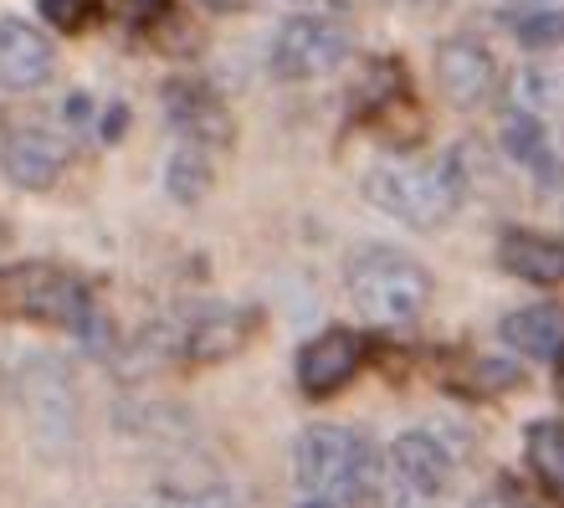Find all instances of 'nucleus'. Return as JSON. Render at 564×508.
I'll return each mask as SVG.
<instances>
[{"label": "nucleus", "instance_id": "f257e3e1", "mask_svg": "<svg viewBox=\"0 0 564 508\" xmlns=\"http://www.w3.org/2000/svg\"><path fill=\"white\" fill-rule=\"evenodd\" d=\"M344 293L359 318H370L380 329H405L431 309L436 283L421 257L401 252V247H365L344 268Z\"/></svg>", "mask_w": 564, "mask_h": 508}, {"label": "nucleus", "instance_id": "a878e982", "mask_svg": "<svg viewBox=\"0 0 564 508\" xmlns=\"http://www.w3.org/2000/svg\"><path fill=\"white\" fill-rule=\"evenodd\" d=\"M129 129V104H108L104 108V139H119Z\"/></svg>", "mask_w": 564, "mask_h": 508}, {"label": "nucleus", "instance_id": "4468645a", "mask_svg": "<svg viewBox=\"0 0 564 508\" xmlns=\"http://www.w3.org/2000/svg\"><path fill=\"white\" fill-rule=\"evenodd\" d=\"M503 339L519 355L539 359V365H560L564 359V309L560 303H529L519 314L503 318Z\"/></svg>", "mask_w": 564, "mask_h": 508}, {"label": "nucleus", "instance_id": "4be33fe9", "mask_svg": "<svg viewBox=\"0 0 564 508\" xmlns=\"http://www.w3.org/2000/svg\"><path fill=\"white\" fill-rule=\"evenodd\" d=\"M519 42L534 46V52L564 42V11H523L519 15Z\"/></svg>", "mask_w": 564, "mask_h": 508}, {"label": "nucleus", "instance_id": "f8f14e48", "mask_svg": "<svg viewBox=\"0 0 564 508\" xmlns=\"http://www.w3.org/2000/svg\"><path fill=\"white\" fill-rule=\"evenodd\" d=\"M257 334V309H237V303H210L191 318L185 329V355L200 365H221L237 349H247V339Z\"/></svg>", "mask_w": 564, "mask_h": 508}, {"label": "nucleus", "instance_id": "b1692460", "mask_svg": "<svg viewBox=\"0 0 564 508\" xmlns=\"http://www.w3.org/2000/svg\"><path fill=\"white\" fill-rule=\"evenodd\" d=\"M170 11H175V0H123V15L134 26H160V21H170Z\"/></svg>", "mask_w": 564, "mask_h": 508}, {"label": "nucleus", "instance_id": "2eb2a0df", "mask_svg": "<svg viewBox=\"0 0 564 508\" xmlns=\"http://www.w3.org/2000/svg\"><path fill=\"white\" fill-rule=\"evenodd\" d=\"M15 396H21V406H26L36 421H67L73 417V380L52 365V355H26V365H21V375H15Z\"/></svg>", "mask_w": 564, "mask_h": 508}, {"label": "nucleus", "instance_id": "393cba45", "mask_svg": "<svg viewBox=\"0 0 564 508\" xmlns=\"http://www.w3.org/2000/svg\"><path fill=\"white\" fill-rule=\"evenodd\" d=\"M473 508H529L519 494H508V488H488V494H477Z\"/></svg>", "mask_w": 564, "mask_h": 508}, {"label": "nucleus", "instance_id": "6e6552de", "mask_svg": "<svg viewBox=\"0 0 564 508\" xmlns=\"http://www.w3.org/2000/svg\"><path fill=\"white\" fill-rule=\"evenodd\" d=\"M67 170V139L42 123H15L0 139V175L21 191H52Z\"/></svg>", "mask_w": 564, "mask_h": 508}, {"label": "nucleus", "instance_id": "f03ea898", "mask_svg": "<svg viewBox=\"0 0 564 508\" xmlns=\"http://www.w3.org/2000/svg\"><path fill=\"white\" fill-rule=\"evenodd\" d=\"M365 195L401 226L436 231V226L457 216L462 195H467L462 154L426 160V165H416V160H380V165L365 170Z\"/></svg>", "mask_w": 564, "mask_h": 508}, {"label": "nucleus", "instance_id": "7c9ffc66", "mask_svg": "<svg viewBox=\"0 0 564 508\" xmlns=\"http://www.w3.org/2000/svg\"><path fill=\"white\" fill-rule=\"evenodd\" d=\"M395 508H436L431 498H411V504H395Z\"/></svg>", "mask_w": 564, "mask_h": 508}, {"label": "nucleus", "instance_id": "39448f33", "mask_svg": "<svg viewBox=\"0 0 564 508\" xmlns=\"http://www.w3.org/2000/svg\"><path fill=\"white\" fill-rule=\"evenodd\" d=\"M386 457H390V483H395L401 504H411V498H442L462 463L457 442H442V432H401L390 442Z\"/></svg>", "mask_w": 564, "mask_h": 508}, {"label": "nucleus", "instance_id": "c756f323", "mask_svg": "<svg viewBox=\"0 0 564 508\" xmlns=\"http://www.w3.org/2000/svg\"><path fill=\"white\" fill-rule=\"evenodd\" d=\"M303 508H339V504H334V498H308Z\"/></svg>", "mask_w": 564, "mask_h": 508}, {"label": "nucleus", "instance_id": "20e7f679", "mask_svg": "<svg viewBox=\"0 0 564 508\" xmlns=\"http://www.w3.org/2000/svg\"><path fill=\"white\" fill-rule=\"evenodd\" d=\"M349 52H355V36H349V26H344L339 15L297 11L272 31L268 62L282 83H313V77L339 73L344 62H349Z\"/></svg>", "mask_w": 564, "mask_h": 508}, {"label": "nucleus", "instance_id": "6ab92c4d", "mask_svg": "<svg viewBox=\"0 0 564 508\" xmlns=\"http://www.w3.org/2000/svg\"><path fill=\"white\" fill-rule=\"evenodd\" d=\"M523 457L554 498H564V421H534L523 436Z\"/></svg>", "mask_w": 564, "mask_h": 508}, {"label": "nucleus", "instance_id": "9d476101", "mask_svg": "<svg viewBox=\"0 0 564 508\" xmlns=\"http://www.w3.org/2000/svg\"><path fill=\"white\" fill-rule=\"evenodd\" d=\"M164 114H170V123H175L180 139L206 144V150H216V154L237 139V123H231L226 104L206 88V83H195V77H180V83L164 88Z\"/></svg>", "mask_w": 564, "mask_h": 508}, {"label": "nucleus", "instance_id": "a211bd4d", "mask_svg": "<svg viewBox=\"0 0 564 508\" xmlns=\"http://www.w3.org/2000/svg\"><path fill=\"white\" fill-rule=\"evenodd\" d=\"M462 370H446V390H457V396H467V401H492V396H503V390H513L523 380L519 365H508V359H457Z\"/></svg>", "mask_w": 564, "mask_h": 508}, {"label": "nucleus", "instance_id": "2f4dec72", "mask_svg": "<svg viewBox=\"0 0 564 508\" xmlns=\"http://www.w3.org/2000/svg\"><path fill=\"white\" fill-rule=\"evenodd\" d=\"M123 508H154V504H123Z\"/></svg>", "mask_w": 564, "mask_h": 508}, {"label": "nucleus", "instance_id": "1a4fd4ad", "mask_svg": "<svg viewBox=\"0 0 564 508\" xmlns=\"http://www.w3.org/2000/svg\"><path fill=\"white\" fill-rule=\"evenodd\" d=\"M57 73V46L26 15H0V88L31 93Z\"/></svg>", "mask_w": 564, "mask_h": 508}, {"label": "nucleus", "instance_id": "c85d7f7f", "mask_svg": "<svg viewBox=\"0 0 564 508\" xmlns=\"http://www.w3.org/2000/svg\"><path fill=\"white\" fill-rule=\"evenodd\" d=\"M200 6H210V11H231V6H241V0H200Z\"/></svg>", "mask_w": 564, "mask_h": 508}, {"label": "nucleus", "instance_id": "cd10ccee", "mask_svg": "<svg viewBox=\"0 0 564 508\" xmlns=\"http://www.w3.org/2000/svg\"><path fill=\"white\" fill-rule=\"evenodd\" d=\"M508 6H513V11H554V6H560V0H508Z\"/></svg>", "mask_w": 564, "mask_h": 508}, {"label": "nucleus", "instance_id": "dca6fc26", "mask_svg": "<svg viewBox=\"0 0 564 508\" xmlns=\"http://www.w3.org/2000/svg\"><path fill=\"white\" fill-rule=\"evenodd\" d=\"M210 180H216V150L180 139L175 154H170V165H164V191L175 195L180 206H195V201H206Z\"/></svg>", "mask_w": 564, "mask_h": 508}, {"label": "nucleus", "instance_id": "ddd939ff", "mask_svg": "<svg viewBox=\"0 0 564 508\" xmlns=\"http://www.w3.org/2000/svg\"><path fill=\"white\" fill-rule=\"evenodd\" d=\"M503 114L550 123L554 114H564V73L550 67V62H523L519 73L503 83Z\"/></svg>", "mask_w": 564, "mask_h": 508}, {"label": "nucleus", "instance_id": "5701e85b", "mask_svg": "<svg viewBox=\"0 0 564 508\" xmlns=\"http://www.w3.org/2000/svg\"><path fill=\"white\" fill-rule=\"evenodd\" d=\"M154 508H237L221 488H195V494H160Z\"/></svg>", "mask_w": 564, "mask_h": 508}, {"label": "nucleus", "instance_id": "aec40b11", "mask_svg": "<svg viewBox=\"0 0 564 508\" xmlns=\"http://www.w3.org/2000/svg\"><path fill=\"white\" fill-rule=\"evenodd\" d=\"M503 150L519 160V165L550 175L554 170V144H550V123L523 119V114H503Z\"/></svg>", "mask_w": 564, "mask_h": 508}, {"label": "nucleus", "instance_id": "423d86ee", "mask_svg": "<svg viewBox=\"0 0 564 508\" xmlns=\"http://www.w3.org/2000/svg\"><path fill=\"white\" fill-rule=\"evenodd\" d=\"M365 355H370V344L359 339L355 329L313 334V339L297 349V390H303L308 401H328V396H339V390L365 370Z\"/></svg>", "mask_w": 564, "mask_h": 508}, {"label": "nucleus", "instance_id": "7ed1b4c3", "mask_svg": "<svg viewBox=\"0 0 564 508\" xmlns=\"http://www.w3.org/2000/svg\"><path fill=\"white\" fill-rule=\"evenodd\" d=\"M0 318L52 324V329L83 334L88 344L104 339L88 283L67 268H52V262H15V268H0Z\"/></svg>", "mask_w": 564, "mask_h": 508}, {"label": "nucleus", "instance_id": "f3484780", "mask_svg": "<svg viewBox=\"0 0 564 508\" xmlns=\"http://www.w3.org/2000/svg\"><path fill=\"white\" fill-rule=\"evenodd\" d=\"M365 119H370L375 139H380L386 150H395V154H411L421 139H426V114L411 104V93H395V98H386V104L370 108Z\"/></svg>", "mask_w": 564, "mask_h": 508}, {"label": "nucleus", "instance_id": "0eeeda50", "mask_svg": "<svg viewBox=\"0 0 564 508\" xmlns=\"http://www.w3.org/2000/svg\"><path fill=\"white\" fill-rule=\"evenodd\" d=\"M436 88L452 108H482L498 93V57L477 36H446L436 46Z\"/></svg>", "mask_w": 564, "mask_h": 508}, {"label": "nucleus", "instance_id": "9b49d317", "mask_svg": "<svg viewBox=\"0 0 564 508\" xmlns=\"http://www.w3.org/2000/svg\"><path fill=\"white\" fill-rule=\"evenodd\" d=\"M498 268L519 283L560 288L564 283V237L554 231H529V226H508L498 237Z\"/></svg>", "mask_w": 564, "mask_h": 508}, {"label": "nucleus", "instance_id": "bb28decb", "mask_svg": "<svg viewBox=\"0 0 564 508\" xmlns=\"http://www.w3.org/2000/svg\"><path fill=\"white\" fill-rule=\"evenodd\" d=\"M88 108H93L88 93H73V98H67V123H88V119H93Z\"/></svg>", "mask_w": 564, "mask_h": 508}, {"label": "nucleus", "instance_id": "412c9836", "mask_svg": "<svg viewBox=\"0 0 564 508\" xmlns=\"http://www.w3.org/2000/svg\"><path fill=\"white\" fill-rule=\"evenodd\" d=\"M42 15L52 31H67V36H83L104 21V0H42Z\"/></svg>", "mask_w": 564, "mask_h": 508}]
</instances>
